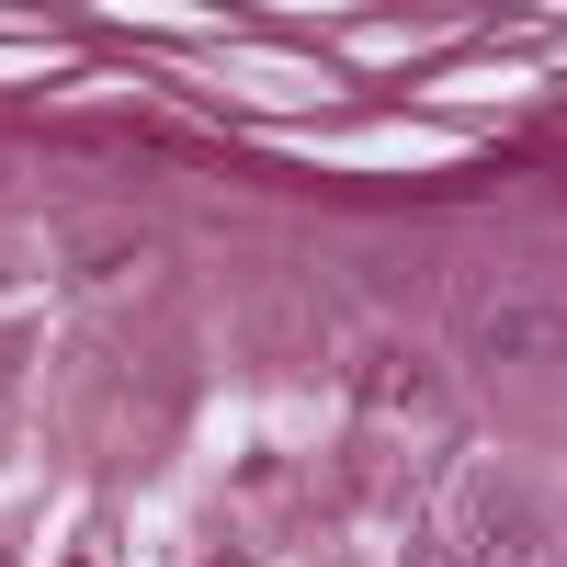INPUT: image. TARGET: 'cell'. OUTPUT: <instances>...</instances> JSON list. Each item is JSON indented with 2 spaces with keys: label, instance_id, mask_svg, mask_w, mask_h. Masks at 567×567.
I'll use <instances>...</instances> for the list:
<instances>
[{
  "label": "cell",
  "instance_id": "1",
  "mask_svg": "<svg viewBox=\"0 0 567 567\" xmlns=\"http://www.w3.org/2000/svg\"><path fill=\"white\" fill-rule=\"evenodd\" d=\"M465 567H545V511L523 499V477H499V465H477L465 477Z\"/></svg>",
  "mask_w": 567,
  "mask_h": 567
},
{
  "label": "cell",
  "instance_id": "2",
  "mask_svg": "<svg viewBox=\"0 0 567 567\" xmlns=\"http://www.w3.org/2000/svg\"><path fill=\"white\" fill-rule=\"evenodd\" d=\"M352 398H363V409H432V363H409V352H374V363L352 374Z\"/></svg>",
  "mask_w": 567,
  "mask_h": 567
},
{
  "label": "cell",
  "instance_id": "3",
  "mask_svg": "<svg viewBox=\"0 0 567 567\" xmlns=\"http://www.w3.org/2000/svg\"><path fill=\"white\" fill-rule=\"evenodd\" d=\"M488 352H499V363H523V352L545 363V352H556V307H545V296H511V307L488 318Z\"/></svg>",
  "mask_w": 567,
  "mask_h": 567
},
{
  "label": "cell",
  "instance_id": "4",
  "mask_svg": "<svg viewBox=\"0 0 567 567\" xmlns=\"http://www.w3.org/2000/svg\"><path fill=\"white\" fill-rule=\"evenodd\" d=\"M409 567H465V545L454 534H409Z\"/></svg>",
  "mask_w": 567,
  "mask_h": 567
},
{
  "label": "cell",
  "instance_id": "5",
  "mask_svg": "<svg viewBox=\"0 0 567 567\" xmlns=\"http://www.w3.org/2000/svg\"><path fill=\"white\" fill-rule=\"evenodd\" d=\"M205 567H239V556H205Z\"/></svg>",
  "mask_w": 567,
  "mask_h": 567
},
{
  "label": "cell",
  "instance_id": "6",
  "mask_svg": "<svg viewBox=\"0 0 567 567\" xmlns=\"http://www.w3.org/2000/svg\"><path fill=\"white\" fill-rule=\"evenodd\" d=\"M69 567H103V556H69Z\"/></svg>",
  "mask_w": 567,
  "mask_h": 567
}]
</instances>
